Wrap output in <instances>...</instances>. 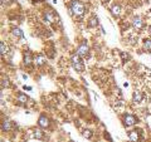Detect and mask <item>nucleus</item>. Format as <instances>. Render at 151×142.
I'll list each match as a JSON object with an SVG mask.
<instances>
[{
    "label": "nucleus",
    "instance_id": "obj_1",
    "mask_svg": "<svg viewBox=\"0 0 151 142\" xmlns=\"http://www.w3.org/2000/svg\"><path fill=\"white\" fill-rule=\"evenodd\" d=\"M69 10H70V13H72L73 15L81 16L82 14L84 13V10H86V8H84V5H83L81 1H79V0H73V1L70 3Z\"/></svg>",
    "mask_w": 151,
    "mask_h": 142
},
{
    "label": "nucleus",
    "instance_id": "obj_2",
    "mask_svg": "<svg viewBox=\"0 0 151 142\" xmlns=\"http://www.w3.org/2000/svg\"><path fill=\"white\" fill-rule=\"evenodd\" d=\"M70 64H72V67H73V69L76 70V72L82 73L84 70V64L82 62L81 57H79L78 54L72 55V58H70Z\"/></svg>",
    "mask_w": 151,
    "mask_h": 142
},
{
    "label": "nucleus",
    "instance_id": "obj_3",
    "mask_svg": "<svg viewBox=\"0 0 151 142\" xmlns=\"http://www.w3.org/2000/svg\"><path fill=\"white\" fill-rule=\"evenodd\" d=\"M88 52H89V49H88V45L84 43H81L78 45V48H77V52H76V54H78L79 57H87L88 55Z\"/></svg>",
    "mask_w": 151,
    "mask_h": 142
},
{
    "label": "nucleus",
    "instance_id": "obj_4",
    "mask_svg": "<svg viewBox=\"0 0 151 142\" xmlns=\"http://www.w3.org/2000/svg\"><path fill=\"white\" fill-rule=\"evenodd\" d=\"M44 19H45V22H48V23H54L55 22V19H57V15L54 14L53 10H50V9H47V10H44Z\"/></svg>",
    "mask_w": 151,
    "mask_h": 142
},
{
    "label": "nucleus",
    "instance_id": "obj_5",
    "mask_svg": "<svg viewBox=\"0 0 151 142\" xmlns=\"http://www.w3.org/2000/svg\"><path fill=\"white\" fill-rule=\"evenodd\" d=\"M132 27H134L135 29H137V30H141L145 27V23L140 16H135L134 19H132Z\"/></svg>",
    "mask_w": 151,
    "mask_h": 142
},
{
    "label": "nucleus",
    "instance_id": "obj_6",
    "mask_svg": "<svg viewBox=\"0 0 151 142\" xmlns=\"http://www.w3.org/2000/svg\"><path fill=\"white\" fill-rule=\"evenodd\" d=\"M136 123V117L132 116V115H125L124 116V125L126 127H130V126H134Z\"/></svg>",
    "mask_w": 151,
    "mask_h": 142
},
{
    "label": "nucleus",
    "instance_id": "obj_7",
    "mask_svg": "<svg viewBox=\"0 0 151 142\" xmlns=\"http://www.w3.org/2000/svg\"><path fill=\"white\" fill-rule=\"evenodd\" d=\"M38 125H39V127H42V128H48L50 122H49V118L45 117L44 115L39 117V120H38Z\"/></svg>",
    "mask_w": 151,
    "mask_h": 142
},
{
    "label": "nucleus",
    "instance_id": "obj_8",
    "mask_svg": "<svg viewBox=\"0 0 151 142\" xmlns=\"http://www.w3.org/2000/svg\"><path fill=\"white\" fill-rule=\"evenodd\" d=\"M32 63H34V58H33V55L30 52H25L24 53V64L27 67H29Z\"/></svg>",
    "mask_w": 151,
    "mask_h": 142
},
{
    "label": "nucleus",
    "instance_id": "obj_9",
    "mask_svg": "<svg viewBox=\"0 0 151 142\" xmlns=\"http://www.w3.org/2000/svg\"><path fill=\"white\" fill-rule=\"evenodd\" d=\"M45 60L47 59H45V57L43 54H38V55L34 57V63H35V65H38V67L45 64Z\"/></svg>",
    "mask_w": 151,
    "mask_h": 142
},
{
    "label": "nucleus",
    "instance_id": "obj_10",
    "mask_svg": "<svg viewBox=\"0 0 151 142\" xmlns=\"http://www.w3.org/2000/svg\"><path fill=\"white\" fill-rule=\"evenodd\" d=\"M32 132H33L32 136L34 137V138H37V140H43V138H44V132L42 131V130H39V128H34Z\"/></svg>",
    "mask_w": 151,
    "mask_h": 142
},
{
    "label": "nucleus",
    "instance_id": "obj_11",
    "mask_svg": "<svg viewBox=\"0 0 151 142\" xmlns=\"http://www.w3.org/2000/svg\"><path fill=\"white\" fill-rule=\"evenodd\" d=\"M12 130V122L9 120H3L1 122V131L3 132H9Z\"/></svg>",
    "mask_w": 151,
    "mask_h": 142
},
{
    "label": "nucleus",
    "instance_id": "obj_12",
    "mask_svg": "<svg viewBox=\"0 0 151 142\" xmlns=\"http://www.w3.org/2000/svg\"><path fill=\"white\" fill-rule=\"evenodd\" d=\"M132 101L135 103H141V101H142V94H141L140 91L134 92V94H132Z\"/></svg>",
    "mask_w": 151,
    "mask_h": 142
},
{
    "label": "nucleus",
    "instance_id": "obj_13",
    "mask_svg": "<svg viewBox=\"0 0 151 142\" xmlns=\"http://www.w3.org/2000/svg\"><path fill=\"white\" fill-rule=\"evenodd\" d=\"M129 138L132 142H137L140 140V136H139V132L137 131H130L129 132Z\"/></svg>",
    "mask_w": 151,
    "mask_h": 142
},
{
    "label": "nucleus",
    "instance_id": "obj_14",
    "mask_svg": "<svg viewBox=\"0 0 151 142\" xmlns=\"http://www.w3.org/2000/svg\"><path fill=\"white\" fill-rule=\"evenodd\" d=\"M0 53H1V55H6L9 53V47L5 42H1V43H0Z\"/></svg>",
    "mask_w": 151,
    "mask_h": 142
},
{
    "label": "nucleus",
    "instance_id": "obj_15",
    "mask_svg": "<svg viewBox=\"0 0 151 142\" xmlns=\"http://www.w3.org/2000/svg\"><path fill=\"white\" fill-rule=\"evenodd\" d=\"M28 96H25L24 93H19L18 96H17V101L19 102V103H22V105H25V103L28 102Z\"/></svg>",
    "mask_w": 151,
    "mask_h": 142
},
{
    "label": "nucleus",
    "instance_id": "obj_16",
    "mask_svg": "<svg viewBox=\"0 0 151 142\" xmlns=\"http://www.w3.org/2000/svg\"><path fill=\"white\" fill-rule=\"evenodd\" d=\"M111 13H112V15L119 16L120 14H121V6L119 5V4H115V5L111 8Z\"/></svg>",
    "mask_w": 151,
    "mask_h": 142
},
{
    "label": "nucleus",
    "instance_id": "obj_17",
    "mask_svg": "<svg viewBox=\"0 0 151 142\" xmlns=\"http://www.w3.org/2000/svg\"><path fill=\"white\" fill-rule=\"evenodd\" d=\"M13 35L17 37V38H24V34H23L22 29H19V28H14L13 29Z\"/></svg>",
    "mask_w": 151,
    "mask_h": 142
},
{
    "label": "nucleus",
    "instance_id": "obj_18",
    "mask_svg": "<svg viewBox=\"0 0 151 142\" xmlns=\"http://www.w3.org/2000/svg\"><path fill=\"white\" fill-rule=\"evenodd\" d=\"M96 25H98V19H97V16H92L88 20V27L93 28V27H96Z\"/></svg>",
    "mask_w": 151,
    "mask_h": 142
},
{
    "label": "nucleus",
    "instance_id": "obj_19",
    "mask_svg": "<svg viewBox=\"0 0 151 142\" xmlns=\"http://www.w3.org/2000/svg\"><path fill=\"white\" fill-rule=\"evenodd\" d=\"M92 136H93V132H92L91 130H84V131H83V137H86L87 140L92 138Z\"/></svg>",
    "mask_w": 151,
    "mask_h": 142
},
{
    "label": "nucleus",
    "instance_id": "obj_20",
    "mask_svg": "<svg viewBox=\"0 0 151 142\" xmlns=\"http://www.w3.org/2000/svg\"><path fill=\"white\" fill-rule=\"evenodd\" d=\"M144 48L146 50H150L151 52V39H145L144 40Z\"/></svg>",
    "mask_w": 151,
    "mask_h": 142
},
{
    "label": "nucleus",
    "instance_id": "obj_21",
    "mask_svg": "<svg viewBox=\"0 0 151 142\" xmlns=\"http://www.w3.org/2000/svg\"><path fill=\"white\" fill-rule=\"evenodd\" d=\"M9 84H10V83H9V79H8L6 77L1 79V88H3V89L6 88V87H9Z\"/></svg>",
    "mask_w": 151,
    "mask_h": 142
},
{
    "label": "nucleus",
    "instance_id": "obj_22",
    "mask_svg": "<svg viewBox=\"0 0 151 142\" xmlns=\"http://www.w3.org/2000/svg\"><path fill=\"white\" fill-rule=\"evenodd\" d=\"M24 89H27V91H30L32 87H28V86H24Z\"/></svg>",
    "mask_w": 151,
    "mask_h": 142
},
{
    "label": "nucleus",
    "instance_id": "obj_23",
    "mask_svg": "<svg viewBox=\"0 0 151 142\" xmlns=\"http://www.w3.org/2000/svg\"><path fill=\"white\" fill-rule=\"evenodd\" d=\"M147 32H149V34H150V35H151V25H150V27H149V29H147Z\"/></svg>",
    "mask_w": 151,
    "mask_h": 142
}]
</instances>
